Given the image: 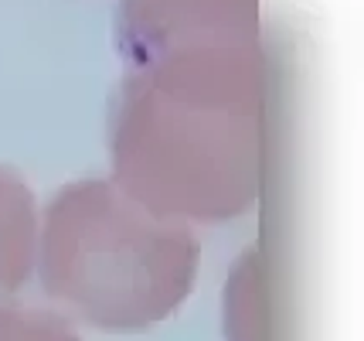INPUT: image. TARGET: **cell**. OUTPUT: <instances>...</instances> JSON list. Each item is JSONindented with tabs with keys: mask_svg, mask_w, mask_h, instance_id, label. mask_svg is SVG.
<instances>
[{
	"mask_svg": "<svg viewBox=\"0 0 364 341\" xmlns=\"http://www.w3.org/2000/svg\"><path fill=\"white\" fill-rule=\"evenodd\" d=\"M38 256L34 195L14 171L0 167V308H11Z\"/></svg>",
	"mask_w": 364,
	"mask_h": 341,
	"instance_id": "3957f363",
	"label": "cell"
},
{
	"mask_svg": "<svg viewBox=\"0 0 364 341\" xmlns=\"http://www.w3.org/2000/svg\"><path fill=\"white\" fill-rule=\"evenodd\" d=\"M0 341H79V335L55 314L11 304L0 308Z\"/></svg>",
	"mask_w": 364,
	"mask_h": 341,
	"instance_id": "277c9868",
	"label": "cell"
},
{
	"mask_svg": "<svg viewBox=\"0 0 364 341\" xmlns=\"http://www.w3.org/2000/svg\"><path fill=\"white\" fill-rule=\"evenodd\" d=\"M112 181L177 222H228L262 184V113L249 68L181 62L133 82L112 123Z\"/></svg>",
	"mask_w": 364,
	"mask_h": 341,
	"instance_id": "6da1fadb",
	"label": "cell"
},
{
	"mask_svg": "<svg viewBox=\"0 0 364 341\" xmlns=\"http://www.w3.org/2000/svg\"><path fill=\"white\" fill-rule=\"evenodd\" d=\"M34 263L68 318L143 331L188 300L198 239L188 222L143 209L116 181H75L48 201Z\"/></svg>",
	"mask_w": 364,
	"mask_h": 341,
	"instance_id": "7a4b0ae2",
	"label": "cell"
}]
</instances>
